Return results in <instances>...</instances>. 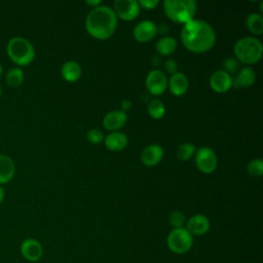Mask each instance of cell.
I'll list each match as a JSON object with an SVG mask.
<instances>
[{
  "label": "cell",
  "mask_w": 263,
  "mask_h": 263,
  "mask_svg": "<svg viewBox=\"0 0 263 263\" xmlns=\"http://www.w3.org/2000/svg\"><path fill=\"white\" fill-rule=\"evenodd\" d=\"M181 40L189 51L203 53L215 45L216 33L213 27L205 21L193 18L183 26Z\"/></svg>",
  "instance_id": "obj_1"
},
{
  "label": "cell",
  "mask_w": 263,
  "mask_h": 263,
  "mask_svg": "<svg viewBox=\"0 0 263 263\" xmlns=\"http://www.w3.org/2000/svg\"><path fill=\"white\" fill-rule=\"evenodd\" d=\"M117 27V16L109 6L99 5L92 8L85 20L87 33L99 40L111 37Z\"/></svg>",
  "instance_id": "obj_2"
},
{
  "label": "cell",
  "mask_w": 263,
  "mask_h": 263,
  "mask_svg": "<svg viewBox=\"0 0 263 263\" xmlns=\"http://www.w3.org/2000/svg\"><path fill=\"white\" fill-rule=\"evenodd\" d=\"M6 53L16 66H28L35 58L33 44L25 37L14 36L6 44Z\"/></svg>",
  "instance_id": "obj_3"
},
{
  "label": "cell",
  "mask_w": 263,
  "mask_h": 263,
  "mask_svg": "<svg viewBox=\"0 0 263 263\" xmlns=\"http://www.w3.org/2000/svg\"><path fill=\"white\" fill-rule=\"evenodd\" d=\"M197 6L193 0H165L163 11L166 16L178 24L185 25L192 21L196 13Z\"/></svg>",
  "instance_id": "obj_4"
},
{
  "label": "cell",
  "mask_w": 263,
  "mask_h": 263,
  "mask_svg": "<svg viewBox=\"0 0 263 263\" xmlns=\"http://www.w3.org/2000/svg\"><path fill=\"white\" fill-rule=\"evenodd\" d=\"M233 50L237 61L252 65L261 59L263 46L261 41L255 37H242L236 41Z\"/></svg>",
  "instance_id": "obj_5"
},
{
  "label": "cell",
  "mask_w": 263,
  "mask_h": 263,
  "mask_svg": "<svg viewBox=\"0 0 263 263\" xmlns=\"http://www.w3.org/2000/svg\"><path fill=\"white\" fill-rule=\"evenodd\" d=\"M166 243L173 253L185 254L193 245V236L184 227L174 228L167 235Z\"/></svg>",
  "instance_id": "obj_6"
},
{
  "label": "cell",
  "mask_w": 263,
  "mask_h": 263,
  "mask_svg": "<svg viewBox=\"0 0 263 263\" xmlns=\"http://www.w3.org/2000/svg\"><path fill=\"white\" fill-rule=\"evenodd\" d=\"M195 163L203 174H212L217 167L218 159L216 153L209 147H201L195 152Z\"/></svg>",
  "instance_id": "obj_7"
},
{
  "label": "cell",
  "mask_w": 263,
  "mask_h": 263,
  "mask_svg": "<svg viewBox=\"0 0 263 263\" xmlns=\"http://www.w3.org/2000/svg\"><path fill=\"white\" fill-rule=\"evenodd\" d=\"M112 9L123 21H133L140 13V5L136 0H116Z\"/></svg>",
  "instance_id": "obj_8"
},
{
  "label": "cell",
  "mask_w": 263,
  "mask_h": 263,
  "mask_svg": "<svg viewBox=\"0 0 263 263\" xmlns=\"http://www.w3.org/2000/svg\"><path fill=\"white\" fill-rule=\"evenodd\" d=\"M146 88L153 96L162 95L167 88V79L164 73L154 69L149 72L146 77Z\"/></svg>",
  "instance_id": "obj_9"
},
{
  "label": "cell",
  "mask_w": 263,
  "mask_h": 263,
  "mask_svg": "<svg viewBox=\"0 0 263 263\" xmlns=\"http://www.w3.org/2000/svg\"><path fill=\"white\" fill-rule=\"evenodd\" d=\"M20 252L24 259L29 262H37L43 255V248L41 243L32 237L26 238L21 242Z\"/></svg>",
  "instance_id": "obj_10"
},
{
  "label": "cell",
  "mask_w": 263,
  "mask_h": 263,
  "mask_svg": "<svg viewBox=\"0 0 263 263\" xmlns=\"http://www.w3.org/2000/svg\"><path fill=\"white\" fill-rule=\"evenodd\" d=\"M157 34V26L152 21H142L134 29V38L141 43H146L152 40Z\"/></svg>",
  "instance_id": "obj_11"
},
{
  "label": "cell",
  "mask_w": 263,
  "mask_h": 263,
  "mask_svg": "<svg viewBox=\"0 0 263 263\" xmlns=\"http://www.w3.org/2000/svg\"><path fill=\"white\" fill-rule=\"evenodd\" d=\"M210 86L216 92H226L232 87V77L225 71L218 70L211 75Z\"/></svg>",
  "instance_id": "obj_12"
},
{
  "label": "cell",
  "mask_w": 263,
  "mask_h": 263,
  "mask_svg": "<svg viewBox=\"0 0 263 263\" xmlns=\"http://www.w3.org/2000/svg\"><path fill=\"white\" fill-rule=\"evenodd\" d=\"M127 116L122 110H114L107 113L103 118V125L106 129L116 132L124 126L126 123Z\"/></svg>",
  "instance_id": "obj_13"
},
{
  "label": "cell",
  "mask_w": 263,
  "mask_h": 263,
  "mask_svg": "<svg viewBox=\"0 0 263 263\" xmlns=\"http://www.w3.org/2000/svg\"><path fill=\"white\" fill-rule=\"evenodd\" d=\"M187 231L193 235H202L210 229V221L204 215H194L186 223Z\"/></svg>",
  "instance_id": "obj_14"
},
{
  "label": "cell",
  "mask_w": 263,
  "mask_h": 263,
  "mask_svg": "<svg viewBox=\"0 0 263 263\" xmlns=\"http://www.w3.org/2000/svg\"><path fill=\"white\" fill-rule=\"evenodd\" d=\"M163 157V149L161 146L152 144L144 148L141 154L142 162L147 166H154L158 164Z\"/></svg>",
  "instance_id": "obj_15"
},
{
  "label": "cell",
  "mask_w": 263,
  "mask_h": 263,
  "mask_svg": "<svg viewBox=\"0 0 263 263\" xmlns=\"http://www.w3.org/2000/svg\"><path fill=\"white\" fill-rule=\"evenodd\" d=\"M188 86H189L188 79L181 72H177L173 74L170 80L167 81V87L170 88L171 92L176 97L183 96L187 91Z\"/></svg>",
  "instance_id": "obj_16"
},
{
  "label": "cell",
  "mask_w": 263,
  "mask_h": 263,
  "mask_svg": "<svg viewBox=\"0 0 263 263\" xmlns=\"http://www.w3.org/2000/svg\"><path fill=\"white\" fill-rule=\"evenodd\" d=\"M15 173V164L11 157L0 154V185L10 182Z\"/></svg>",
  "instance_id": "obj_17"
},
{
  "label": "cell",
  "mask_w": 263,
  "mask_h": 263,
  "mask_svg": "<svg viewBox=\"0 0 263 263\" xmlns=\"http://www.w3.org/2000/svg\"><path fill=\"white\" fill-rule=\"evenodd\" d=\"M105 146L111 151L123 150L127 145V137L123 133L111 132L104 138Z\"/></svg>",
  "instance_id": "obj_18"
},
{
  "label": "cell",
  "mask_w": 263,
  "mask_h": 263,
  "mask_svg": "<svg viewBox=\"0 0 263 263\" xmlns=\"http://www.w3.org/2000/svg\"><path fill=\"white\" fill-rule=\"evenodd\" d=\"M255 80H256L255 71L250 67H246L238 72V74L234 79H232V86L235 88L249 87L254 84Z\"/></svg>",
  "instance_id": "obj_19"
},
{
  "label": "cell",
  "mask_w": 263,
  "mask_h": 263,
  "mask_svg": "<svg viewBox=\"0 0 263 263\" xmlns=\"http://www.w3.org/2000/svg\"><path fill=\"white\" fill-rule=\"evenodd\" d=\"M81 67L75 61H68L66 62L61 69L62 77L68 82H75L81 76Z\"/></svg>",
  "instance_id": "obj_20"
},
{
  "label": "cell",
  "mask_w": 263,
  "mask_h": 263,
  "mask_svg": "<svg viewBox=\"0 0 263 263\" xmlns=\"http://www.w3.org/2000/svg\"><path fill=\"white\" fill-rule=\"evenodd\" d=\"M177 46L178 44L175 38L170 36H164L157 41L155 45V49L160 55H170L173 52H175V50L177 49Z\"/></svg>",
  "instance_id": "obj_21"
},
{
  "label": "cell",
  "mask_w": 263,
  "mask_h": 263,
  "mask_svg": "<svg viewBox=\"0 0 263 263\" xmlns=\"http://www.w3.org/2000/svg\"><path fill=\"white\" fill-rule=\"evenodd\" d=\"M246 26L254 35H261L263 33V17L259 13H251L247 16Z\"/></svg>",
  "instance_id": "obj_22"
},
{
  "label": "cell",
  "mask_w": 263,
  "mask_h": 263,
  "mask_svg": "<svg viewBox=\"0 0 263 263\" xmlns=\"http://www.w3.org/2000/svg\"><path fill=\"white\" fill-rule=\"evenodd\" d=\"M6 83L11 87L20 86L24 81V71L21 67H14L7 71L5 75Z\"/></svg>",
  "instance_id": "obj_23"
},
{
  "label": "cell",
  "mask_w": 263,
  "mask_h": 263,
  "mask_svg": "<svg viewBox=\"0 0 263 263\" xmlns=\"http://www.w3.org/2000/svg\"><path fill=\"white\" fill-rule=\"evenodd\" d=\"M147 111H148V114L153 119H160L163 117V115L165 113V106L160 100L153 99L149 102Z\"/></svg>",
  "instance_id": "obj_24"
},
{
  "label": "cell",
  "mask_w": 263,
  "mask_h": 263,
  "mask_svg": "<svg viewBox=\"0 0 263 263\" xmlns=\"http://www.w3.org/2000/svg\"><path fill=\"white\" fill-rule=\"evenodd\" d=\"M195 147L190 143H184L177 149V156L181 160H188L195 154Z\"/></svg>",
  "instance_id": "obj_25"
},
{
  "label": "cell",
  "mask_w": 263,
  "mask_h": 263,
  "mask_svg": "<svg viewBox=\"0 0 263 263\" xmlns=\"http://www.w3.org/2000/svg\"><path fill=\"white\" fill-rule=\"evenodd\" d=\"M247 172L252 177H261L263 175V161L261 159H253L247 166Z\"/></svg>",
  "instance_id": "obj_26"
},
{
  "label": "cell",
  "mask_w": 263,
  "mask_h": 263,
  "mask_svg": "<svg viewBox=\"0 0 263 263\" xmlns=\"http://www.w3.org/2000/svg\"><path fill=\"white\" fill-rule=\"evenodd\" d=\"M168 222L174 228H182L186 223V218L182 212L175 211L170 214Z\"/></svg>",
  "instance_id": "obj_27"
},
{
  "label": "cell",
  "mask_w": 263,
  "mask_h": 263,
  "mask_svg": "<svg viewBox=\"0 0 263 263\" xmlns=\"http://www.w3.org/2000/svg\"><path fill=\"white\" fill-rule=\"evenodd\" d=\"M223 66H224L223 71H225L230 76H231V74H236L239 69L238 61L233 58H226L223 62Z\"/></svg>",
  "instance_id": "obj_28"
},
{
  "label": "cell",
  "mask_w": 263,
  "mask_h": 263,
  "mask_svg": "<svg viewBox=\"0 0 263 263\" xmlns=\"http://www.w3.org/2000/svg\"><path fill=\"white\" fill-rule=\"evenodd\" d=\"M86 137H87L88 142H90L92 144H100V143H102L104 141L103 133L101 130H99V129H96V128L88 130Z\"/></svg>",
  "instance_id": "obj_29"
},
{
  "label": "cell",
  "mask_w": 263,
  "mask_h": 263,
  "mask_svg": "<svg viewBox=\"0 0 263 263\" xmlns=\"http://www.w3.org/2000/svg\"><path fill=\"white\" fill-rule=\"evenodd\" d=\"M164 70L170 73V74H175L177 73V69H178V66H177V63L176 61H174L173 59H168L164 62Z\"/></svg>",
  "instance_id": "obj_30"
},
{
  "label": "cell",
  "mask_w": 263,
  "mask_h": 263,
  "mask_svg": "<svg viewBox=\"0 0 263 263\" xmlns=\"http://www.w3.org/2000/svg\"><path fill=\"white\" fill-rule=\"evenodd\" d=\"M138 3L142 8L153 9L159 4V1L158 0H141V1H138Z\"/></svg>",
  "instance_id": "obj_31"
},
{
  "label": "cell",
  "mask_w": 263,
  "mask_h": 263,
  "mask_svg": "<svg viewBox=\"0 0 263 263\" xmlns=\"http://www.w3.org/2000/svg\"><path fill=\"white\" fill-rule=\"evenodd\" d=\"M170 31V28L167 25L165 24H160L159 26H157V33L161 34V35H165L167 34Z\"/></svg>",
  "instance_id": "obj_32"
},
{
  "label": "cell",
  "mask_w": 263,
  "mask_h": 263,
  "mask_svg": "<svg viewBox=\"0 0 263 263\" xmlns=\"http://www.w3.org/2000/svg\"><path fill=\"white\" fill-rule=\"evenodd\" d=\"M120 106H121V110L126 113V111H128V110L132 108L133 104H132V102H130L129 100H123V101L121 102Z\"/></svg>",
  "instance_id": "obj_33"
},
{
  "label": "cell",
  "mask_w": 263,
  "mask_h": 263,
  "mask_svg": "<svg viewBox=\"0 0 263 263\" xmlns=\"http://www.w3.org/2000/svg\"><path fill=\"white\" fill-rule=\"evenodd\" d=\"M86 4H88V5L92 6V8H95V7H97V6H99V5L101 4V1H100V0H96V1H86Z\"/></svg>",
  "instance_id": "obj_34"
},
{
  "label": "cell",
  "mask_w": 263,
  "mask_h": 263,
  "mask_svg": "<svg viewBox=\"0 0 263 263\" xmlns=\"http://www.w3.org/2000/svg\"><path fill=\"white\" fill-rule=\"evenodd\" d=\"M160 64V58L159 57H153L152 58V65L153 66H159Z\"/></svg>",
  "instance_id": "obj_35"
},
{
  "label": "cell",
  "mask_w": 263,
  "mask_h": 263,
  "mask_svg": "<svg viewBox=\"0 0 263 263\" xmlns=\"http://www.w3.org/2000/svg\"><path fill=\"white\" fill-rule=\"evenodd\" d=\"M4 197H5V191H4V189L2 188V186L0 185V204H1L2 201L4 200Z\"/></svg>",
  "instance_id": "obj_36"
},
{
  "label": "cell",
  "mask_w": 263,
  "mask_h": 263,
  "mask_svg": "<svg viewBox=\"0 0 263 263\" xmlns=\"http://www.w3.org/2000/svg\"><path fill=\"white\" fill-rule=\"evenodd\" d=\"M2 72H3V69H2V66H1V64H0V77H1V75H2Z\"/></svg>",
  "instance_id": "obj_37"
},
{
  "label": "cell",
  "mask_w": 263,
  "mask_h": 263,
  "mask_svg": "<svg viewBox=\"0 0 263 263\" xmlns=\"http://www.w3.org/2000/svg\"><path fill=\"white\" fill-rule=\"evenodd\" d=\"M1 97H2V87L0 85V99H1Z\"/></svg>",
  "instance_id": "obj_38"
}]
</instances>
